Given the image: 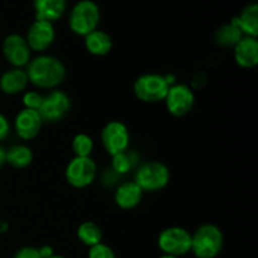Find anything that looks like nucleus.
Segmentation results:
<instances>
[{
	"label": "nucleus",
	"instance_id": "obj_31",
	"mask_svg": "<svg viewBox=\"0 0 258 258\" xmlns=\"http://www.w3.org/2000/svg\"><path fill=\"white\" fill-rule=\"evenodd\" d=\"M8 229H9V224L7 223V221H4V219H0V236L4 233H7Z\"/></svg>",
	"mask_w": 258,
	"mask_h": 258
},
{
	"label": "nucleus",
	"instance_id": "obj_21",
	"mask_svg": "<svg viewBox=\"0 0 258 258\" xmlns=\"http://www.w3.org/2000/svg\"><path fill=\"white\" fill-rule=\"evenodd\" d=\"M77 239L86 247H92L96 244L102 242V229L97 223L92 221H86L78 226L77 232Z\"/></svg>",
	"mask_w": 258,
	"mask_h": 258
},
{
	"label": "nucleus",
	"instance_id": "obj_3",
	"mask_svg": "<svg viewBox=\"0 0 258 258\" xmlns=\"http://www.w3.org/2000/svg\"><path fill=\"white\" fill-rule=\"evenodd\" d=\"M170 170L161 161H148L136 169L134 181L144 193H156L168 186L170 183Z\"/></svg>",
	"mask_w": 258,
	"mask_h": 258
},
{
	"label": "nucleus",
	"instance_id": "obj_23",
	"mask_svg": "<svg viewBox=\"0 0 258 258\" xmlns=\"http://www.w3.org/2000/svg\"><path fill=\"white\" fill-rule=\"evenodd\" d=\"M111 170L118 176L126 175L130 173L136 165V156L135 154L128 153V151H123V153L116 154V155L111 156Z\"/></svg>",
	"mask_w": 258,
	"mask_h": 258
},
{
	"label": "nucleus",
	"instance_id": "obj_8",
	"mask_svg": "<svg viewBox=\"0 0 258 258\" xmlns=\"http://www.w3.org/2000/svg\"><path fill=\"white\" fill-rule=\"evenodd\" d=\"M72 107L71 97L62 90H52L43 96L42 105H40L39 112L43 122L55 123L63 120Z\"/></svg>",
	"mask_w": 258,
	"mask_h": 258
},
{
	"label": "nucleus",
	"instance_id": "obj_12",
	"mask_svg": "<svg viewBox=\"0 0 258 258\" xmlns=\"http://www.w3.org/2000/svg\"><path fill=\"white\" fill-rule=\"evenodd\" d=\"M55 39V30L53 23L45 20H35L27 32V40L32 52L43 54L47 52Z\"/></svg>",
	"mask_w": 258,
	"mask_h": 258
},
{
	"label": "nucleus",
	"instance_id": "obj_33",
	"mask_svg": "<svg viewBox=\"0 0 258 258\" xmlns=\"http://www.w3.org/2000/svg\"><path fill=\"white\" fill-rule=\"evenodd\" d=\"M49 258H67V257L62 256V254H53V256L49 257Z\"/></svg>",
	"mask_w": 258,
	"mask_h": 258
},
{
	"label": "nucleus",
	"instance_id": "obj_30",
	"mask_svg": "<svg viewBox=\"0 0 258 258\" xmlns=\"http://www.w3.org/2000/svg\"><path fill=\"white\" fill-rule=\"evenodd\" d=\"M7 164V149L0 143V169Z\"/></svg>",
	"mask_w": 258,
	"mask_h": 258
},
{
	"label": "nucleus",
	"instance_id": "obj_18",
	"mask_svg": "<svg viewBox=\"0 0 258 258\" xmlns=\"http://www.w3.org/2000/svg\"><path fill=\"white\" fill-rule=\"evenodd\" d=\"M232 24L236 25L244 37L257 38L258 35V5L251 4L242 10L238 17L232 19Z\"/></svg>",
	"mask_w": 258,
	"mask_h": 258
},
{
	"label": "nucleus",
	"instance_id": "obj_7",
	"mask_svg": "<svg viewBox=\"0 0 258 258\" xmlns=\"http://www.w3.org/2000/svg\"><path fill=\"white\" fill-rule=\"evenodd\" d=\"M97 164L92 156L78 158L73 156L64 170L67 183L75 189L88 188L97 178Z\"/></svg>",
	"mask_w": 258,
	"mask_h": 258
},
{
	"label": "nucleus",
	"instance_id": "obj_11",
	"mask_svg": "<svg viewBox=\"0 0 258 258\" xmlns=\"http://www.w3.org/2000/svg\"><path fill=\"white\" fill-rule=\"evenodd\" d=\"M4 59L13 68H25L32 59V50L25 37L20 34H9L2 44Z\"/></svg>",
	"mask_w": 258,
	"mask_h": 258
},
{
	"label": "nucleus",
	"instance_id": "obj_15",
	"mask_svg": "<svg viewBox=\"0 0 258 258\" xmlns=\"http://www.w3.org/2000/svg\"><path fill=\"white\" fill-rule=\"evenodd\" d=\"M234 62L241 68L252 70L258 63V40L253 37H243L233 48Z\"/></svg>",
	"mask_w": 258,
	"mask_h": 258
},
{
	"label": "nucleus",
	"instance_id": "obj_27",
	"mask_svg": "<svg viewBox=\"0 0 258 258\" xmlns=\"http://www.w3.org/2000/svg\"><path fill=\"white\" fill-rule=\"evenodd\" d=\"M13 258H42L37 247L24 246L18 249Z\"/></svg>",
	"mask_w": 258,
	"mask_h": 258
},
{
	"label": "nucleus",
	"instance_id": "obj_14",
	"mask_svg": "<svg viewBox=\"0 0 258 258\" xmlns=\"http://www.w3.org/2000/svg\"><path fill=\"white\" fill-rule=\"evenodd\" d=\"M144 197V191L134 180H127L121 183L116 188L113 194V201L116 206L122 211H131L135 209L141 203Z\"/></svg>",
	"mask_w": 258,
	"mask_h": 258
},
{
	"label": "nucleus",
	"instance_id": "obj_4",
	"mask_svg": "<svg viewBox=\"0 0 258 258\" xmlns=\"http://www.w3.org/2000/svg\"><path fill=\"white\" fill-rule=\"evenodd\" d=\"M170 85L160 73H145L134 82L133 91L139 101L145 103L163 102Z\"/></svg>",
	"mask_w": 258,
	"mask_h": 258
},
{
	"label": "nucleus",
	"instance_id": "obj_2",
	"mask_svg": "<svg viewBox=\"0 0 258 258\" xmlns=\"http://www.w3.org/2000/svg\"><path fill=\"white\" fill-rule=\"evenodd\" d=\"M223 246V232L213 223L202 224L191 233L190 252L196 258H217Z\"/></svg>",
	"mask_w": 258,
	"mask_h": 258
},
{
	"label": "nucleus",
	"instance_id": "obj_9",
	"mask_svg": "<svg viewBox=\"0 0 258 258\" xmlns=\"http://www.w3.org/2000/svg\"><path fill=\"white\" fill-rule=\"evenodd\" d=\"M100 139L102 148L111 156L127 151L131 141L128 127L122 121L118 120H112L106 123L101 130Z\"/></svg>",
	"mask_w": 258,
	"mask_h": 258
},
{
	"label": "nucleus",
	"instance_id": "obj_13",
	"mask_svg": "<svg viewBox=\"0 0 258 258\" xmlns=\"http://www.w3.org/2000/svg\"><path fill=\"white\" fill-rule=\"evenodd\" d=\"M43 123L44 122L38 111L22 108L15 115L14 121H13V128L20 140L32 141L40 134Z\"/></svg>",
	"mask_w": 258,
	"mask_h": 258
},
{
	"label": "nucleus",
	"instance_id": "obj_28",
	"mask_svg": "<svg viewBox=\"0 0 258 258\" xmlns=\"http://www.w3.org/2000/svg\"><path fill=\"white\" fill-rule=\"evenodd\" d=\"M12 133V123L4 113L0 112V143L9 138Z\"/></svg>",
	"mask_w": 258,
	"mask_h": 258
},
{
	"label": "nucleus",
	"instance_id": "obj_19",
	"mask_svg": "<svg viewBox=\"0 0 258 258\" xmlns=\"http://www.w3.org/2000/svg\"><path fill=\"white\" fill-rule=\"evenodd\" d=\"M34 10L37 20L53 23L64 14L66 0H34Z\"/></svg>",
	"mask_w": 258,
	"mask_h": 258
},
{
	"label": "nucleus",
	"instance_id": "obj_1",
	"mask_svg": "<svg viewBox=\"0 0 258 258\" xmlns=\"http://www.w3.org/2000/svg\"><path fill=\"white\" fill-rule=\"evenodd\" d=\"M30 85L40 90H55L66 80L67 68L59 58L50 54H38L25 67Z\"/></svg>",
	"mask_w": 258,
	"mask_h": 258
},
{
	"label": "nucleus",
	"instance_id": "obj_6",
	"mask_svg": "<svg viewBox=\"0 0 258 258\" xmlns=\"http://www.w3.org/2000/svg\"><path fill=\"white\" fill-rule=\"evenodd\" d=\"M158 247L161 254L183 257L190 253L191 233L183 227L171 226L164 228L158 236Z\"/></svg>",
	"mask_w": 258,
	"mask_h": 258
},
{
	"label": "nucleus",
	"instance_id": "obj_24",
	"mask_svg": "<svg viewBox=\"0 0 258 258\" xmlns=\"http://www.w3.org/2000/svg\"><path fill=\"white\" fill-rule=\"evenodd\" d=\"M73 154L78 158H87L91 156L95 149V141L88 134L80 133L73 136L72 144H71Z\"/></svg>",
	"mask_w": 258,
	"mask_h": 258
},
{
	"label": "nucleus",
	"instance_id": "obj_22",
	"mask_svg": "<svg viewBox=\"0 0 258 258\" xmlns=\"http://www.w3.org/2000/svg\"><path fill=\"white\" fill-rule=\"evenodd\" d=\"M244 35L242 34L241 30L233 25L232 23L222 25L216 33V42L218 43L221 47L223 48H232L233 49L234 45L243 38Z\"/></svg>",
	"mask_w": 258,
	"mask_h": 258
},
{
	"label": "nucleus",
	"instance_id": "obj_26",
	"mask_svg": "<svg viewBox=\"0 0 258 258\" xmlns=\"http://www.w3.org/2000/svg\"><path fill=\"white\" fill-rule=\"evenodd\" d=\"M87 258H117L115 251L106 243H98L88 248Z\"/></svg>",
	"mask_w": 258,
	"mask_h": 258
},
{
	"label": "nucleus",
	"instance_id": "obj_20",
	"mask_svg": "<svg viewBox=\"0 0 258 258\" xmlns=\"http://www.w3.org/2000/svg\"><path fill=\"white\" fill-rule=\"evenodd\" d=\"M34 154L25 144H14L7 149V164L14 169H25L33 163Z\"/></svg>",
	"mask_w": 258,
	"mask_h": 258
},
{
	"label": "nucleus",
	"instance_id": "obj_32",
	"mask_svg": "<svg viewBox=\"0 0 258 258\" xmlns=\"http://www.w3.org/2000/svg\"><path fill=\"white\" fill-rule=\"evenodd\" d=\"M158 258H179V257H174V256H168V254H161L160 257Z\"/></svg>",
	"mask_w": 258,
	"mask_h": 258
},
{
	"label": "nucleus",
	"instance_id": "obj_17",
	"mask_svg": "<svg viewBox=\"0 0 258 258\" xmlns=\"http://www.w3.org/2000/svg\"><path fill=\"white\" fill-rule=\"evenodd\" d=\"M113 43L110 34L100 29L91 32L85 37V48L91 55L105 57L112 50Z\"/></svg>",
	"mask_w": 258,
	"mask_h": 258
},
{
	"label": "nucleus",
	"instance_id": "obj_25",
	"mask_svg": "<svg viewBox=\"0 0 258 258\" xmlns=\"http://www.w3.org/2000/svg\"><path fill=\"white\" fill-rule=\"evenodd\" d=\"M43 101V95L40 92L35 90H30V91H24L23 92V97H22V103H23V108H29V110H39L40 105H42Z\"/></svg>",
	"mask_w": 258,
	"mask_h": 258
},
{
	"label": "nucleus",
	"instance_id": "obj_5",
	"mask_svg": "<svg viewBox=\"0 0 258 258\" xmlns=\"http://www.w3.org/2000/svg\"><path fill=\"white\" fill-rule=\"evenodd\" d=\"M100 18V9L96 3L91 0H81L73 7L68 24L75 34L85 38L91 32L97 29Z\"/></svg>",
	"mask_w": 258,
	"mask_h": 258
},
{
	"label": "nucleus",
	"instance_id": "obj_16",
	"mask_svg": "<svg viewBox=\"0 0 258 258\" xmlns=\"http://www.w3.org/2000/svg\"><path fill=\"white\" fill-rule=\"evenodd\" d=\"M28 81L25 68H9L0 75V92L8 96L20 95L27 90Z\"/></svg>",
	"mask_w": 258,
	"mask_h": 258
},
{
	"label": "nucleus",
	"instance_id": "obj_29",
	"mask_svg": "<svg viewBox=\"0 0 258 258\" xmlns=\"http://www.w3.org/2000/svg\"><path fill=\"white\" fill-rule=\"evenodd\" d=\"M38 251H39L42 258H49V257H52L53 254H55L54 249H53L49 244H44V246L39 247V248H38Z\"/></svg>",
	"mask_w": 258,
	"mask_h": 258
},
{
	"label": "nucleus",
	"instance_id": "obj_10",
	"mask_svg": "<svg viewBox=\"0 0 258 258\" xmlns=\"http://www.w3.org/2000/svg\"><path fill=\"white\" fill-rule=\"evenodd\" d=\"M169 113L174 117H184L196 106V93L190 86L185 83H174L169 87L164 100Z\"/></svg>",
	"mask_w": 258,
	"mask_h": 258
}]
</instances>
